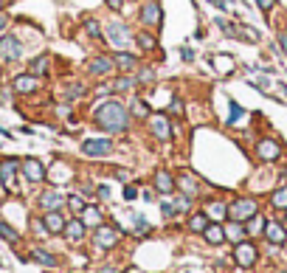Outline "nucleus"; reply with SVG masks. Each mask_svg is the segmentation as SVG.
<instances>
[{"label": "nucleus", "instance_id": "obj_37", "mask_svg": "<svg viewBox=\"0 0 287 273\" xmlns=\"http://www.w3.org/2000/svg\"><path fill=\"white\" fill-rule=\"evenodd\" d=\"M82 93H85V87H82V85H73V87H68V90H65V99L73 101V99H79Z\"/></svg>", "mask_w": 287, "mask_h": 273}, {"label": "nucleus", "instance_id": "obj_13", "mask_svg": "<svg viewBox=\"0 0 287 273\" xmlns=\"http://www.w3.org/2000/svg\"><path fill=\"white\" fill-rule=\"evenodd\" d=\"M113 68H115L113 57H96V59H90V65H87V71L93 73V76H107Z\"/></svg>", "mask_w": 287, "mask_h": 273}, {"label": "nucleus", "instance_id": "obj_17", "mask_svg": "<svg viewBox=\"0 0 287 273\" xmlns=\"http://www.w3.org/2000/svg\"><path fill=\"white\" fill-rule=\"evenodd\" d=\"M265 237L273 245H281V242H287V231L281 223H265Z\"/></svg>", "mask_w": 287, "mask_h": 273}, {"label": "nucleus", "instance_id": "obj_3", "mask_svg": "<svg viewBox=\"0 0 287 273\" xmlns=\"http://www.w3.org/2000/svg\"><path fill=\"white\" fill-rule=\"evenodd\" d=\"M23 57V43L15 34H3L0 37V59L3 62H17Z\"/></svg>", "mask_w": 287, "mask_h": 273}, {"label": "nucleus", "instance_id": "obj_23", "mask_svg": "<svg viewBox=\"0 0 287 273\" xmlns=\"http://www.w3.org/2000/svg\"><path fill=\"white\" fill-rule=\"evenodd\" d=\"M242 237H245V228H242V223H234L225 228V239H231V242H242Z\"/></svg>", "mask_w": 287, "mask_h": 273}, {"label": "nucleus", "instance_id": "obj_46", "mask_svg": "<svg viewBox=\"0 0 287 273\" xmlns=\"http://www.w3.org/2000/svg\"><path fill=\"white\" fill-rule=\"evenodd\" d=\"M256 3H259V9H262V12H267V9L276 3V0H256Z\"/></svg>", "mask_w": 287, "mask_h": 273}, {"label": "nucleus", "instance_id": "obj_21", "mask_svg": "<svg viewBox=\"0 0 287 273\" xmlns=\"http://www.w3.org/2000/svg\"><path fill=\"white\" fill-rule=\"evenodd\" d=\"M113 62L115 65H118V68H121V71H135V57H132V54H127V51H118V54H115V57H113Z\"/></svg>", "mask_w": 287, "mask_h": 273}, {"label": "nucleus", "instance_id": "obj_12", "mask_svg": "<svg viewBox=\"0 0 287 273\" xmlns=\"http://www.w3.org/2000/svg\"><path fill=\"white\" fill-rule=\"evenodd\" d=\"M15 90L17 93H34V90H40V76H34V73H20L15 79Z\"/></svg>", "mask_w": 287, "mask_h": 273}, {"label": "nucleus", "instance_id": "obj_2", "mask_svg": "<svg viewBox=\"0 0 287 273\" xmlns=\"http://www.w3.org/2000/svg\"><path fill=\"white\" fill-rule=\"evenodd\" d=\"M104 34H107V40H110V43H113L118 51L129 48V45L135 43V37L129 34V26H124V23H118V20L107 23V29H104Z\"/></svg>", "mask_w": 287, "mask_h": 273}, {"label": "nucleus", "instance_id": "obj_8", "mask_svg": "<svg viewBox=\"0 0 287 273\" xmlns=\"http://www.w3.org/2000/svg\"><path fill=\"white\" fill-rule=\"evenodd\" d=\"M113 150V141L110 138H87V141H82V152L85 155H107V152Z\"/></svg>", "mask_w": 287, "mask_h": 273}, {"label": "nucleus", "instance_id": "obj_18", "mask_svg": "<svg viewBox=\"0 0 287 273\" xmlns=\"http://www.w3.org/2000/svg\"><path fill=\"white\" fill-rule=\"evenodd\" d=\"M203 237H206L208 245H220V242H225V228L220 223H208V228L203 231Z\"/></svg>", "mask_w": 287, "mask_h": 273}, {"label": "nucleus", "instance_id": "obj_45", "mask_svg": "<svg viewBox=\"0 0 287 273\" xmlns=\"http://www.w3.org/2000/svg\"><path fill=\"white\" fill-rule=\"evenodd\" d=\"M135 189H132V186H124V197H127V200H135Z\"/></svg>", "mask_w": 287, "mask_h": 273}, {"label": "nucleus", "instance_id": "obj_31", "mask_svg": "<svg viewBox=\"0 0 287 273\" xmlns=\"http://www.w3.org/2000/svg\"><path fill=\"white\" fill-rule=\"evenodd\" d=\"M265 223H267V220H262V217L253 214L251 220H248V228H245V231H248V234H262V231H265Z\"/></svg>", "mask_w": 287, "mask_h": 273}, {"label": "nucleus", "instance_id": "obj_6", "mask_svg": "<svg viewBox=\"0 0 287 273\" xmlns=\"http://www.w3.org/2000/svg\"><path fill=\"white\" fill-rule=\"evenodd\" d=\"M150 129H152V135L161 138V141H169L172 138V124H169V118H166L164 113H155L150 118Z\"/></svg>", "mask_w": 287, "mask_h": 273}, {"label": "nucleus", "instance_id": "obj_19", "mask_svg": "<svg viewBox=\"0 0 287 273\" xmlns=\"http://www.w3.org/2000/svg\"><path fill=\"white\" fill-rule=\"evenodd\" d=\"M62 194L59 192H43L40 194V206H43L45 211H59V206H62Z\"/></svg>", "mask_w": 287, "mask_h": 273}, {"label": "nucleus", "instance_id": "obj_52", "mask_svg": "<svg viewBox=\"0 0 287 273\" xmlns=\"http://www.w3.org/2000/svg\"><path fill=\"white\" fill-rule=\"evenodd\" d=\"M0 9H3V0H0Z\"/></svg>", "mask_w": 287, "mask_h": 273}, {"label": "nucleus", "instance_id": "obj_20", "mask_svg": "<svg viewBox=\"0 0 287 273\" xmlns=\"http://www.w3.org/2000/svg\"><path fill=\"white\" fill-rule=\"evenodd\" d=\"M155 189H158V192H164V194H169L175 189V178L166 172V169H161V172L155 175Z\"/></svg>", "mask_w": 287, "mask_h": 273}, {"label": "nucleus", "instance_id": "obj_47", "mask_svg": "<svg viewBox=\"0 0 287 273\" xmlns=\"http://www.w3.org/2000/svg\"><path fill=\"white\" fill-rule=\"evenodd\" d=\"M279 45H281V51H284V57H287V34H279Z\"/></svg>", "mask_w": 287, "mask_h": 273}, {"label": "nucleus", "instance_id": "obj_14", "mask_svg": "<svg viewBox=\"0 0 287 273\" xmlns=\"http://www.w3.org/2000/svg\"><path fill=\"white\" fill-rule=\"evenodd\" d=\"M118 242V231L115 228H107V225H99L96 228V245L99 248H113Z\"/></svg>", "mask_w": 287, "mask_h": 273}, {"label": "nucleus", "instance_id": "obj_9", "mask_svg": "<svg viewBox=\"0 0 287 273\" xmlns=\"http://www.w3.org/2000/svg\"><path fill=\"white\" fill-rule=\"evenodd\" d=\"M20 169H23V175H26V180H31V183H43L45 180V166L37 158H26L20 164Z\"/></svg>", "mask_w": 287, "mask_h": 273}, {"label": "nucleus", "instance_id": "obj_5", "mask_svg": "<svg viewBox=\"0 0 287 273\" xmlns=\"http://www.w3.org/2000/svg\"><path fill=\"white\" fill-rule=\"evenodd\" d=\"M17 169H20L17 158L0 161V183H3L6 189H17Z\"/></svg>", "mask_w": 287, "mask_h": 273}, {"label": "nucleus", "instance_id": "obj_39", "mask_svg": "<svg viewBox=\"0 0 287 273\" xmlns=\"http://www.w3.org/2000/svg\"><path fill=\"white\" fill-rule=\"evenodd\" d=\"M132 82H135V79H129V76H124V79H118L115 85H110V90H127V87H132Z\"/></svg>", "mask_w": 287, "mask_h": 273}, {"label": "nucleus", "instance_id": "obj_27", "mask_svg": "<svg viewBox=\"0 0 287 273\" xmlns=\"http://www.w3.org/2000/svg\"><path fill=\"white\" fill-rule=\"evenodd\" d=\"M189 228L203 234V231L208 228V214H192V217H189Z\"/></svg>", "mask_w": 287, "mask_h": 273}, {"label": "nucleus", "instance_id": "obj_25", "mask_svg": "<svg viewBox=\"0 0 287 273\" xmlns=\"http://www.w3.org/2000/svg\"><path fill=\"white\" fill-rule=\"evenodd\" d=\"M29 73H34V76H43V73H48V57H37L34 62L29 65Z\"/></svg>", "mask_w": 287, "mask_h": 273}, {"label": "nucleus", "instance_id": "obj_51", "mask_svg": "<svg viewBox=\"0 0 287 273\" xmlns=\"http://www.w3.org/2000/svg\"><path fill=\"white\" fill-rule=\"evenodd\" d=\"M178 273H197V270H189V267H186V270H178Z\"/></svg>", "mask_w": 287, "mask_h": 273}, {"label": "nucleus", "instance_id": "obj_41", "mask_svg": "<svg viewBox=\"0 0 287 273\" xmlns=\"http://www.w3.org/2000/svg\"><path fill=\"white\" fill-rule=\"evenodd\" d=\"M85 26H87V34H90V37H101V29H99V23H96V20H87Z\"/></svg>", "mask_w": 287, "mask_h": 273}, {"label": "nucleus", "instance_id": "obj_7", "mask_svg": "<svg viewBox=\"0 0 287 273\" xmlns=\"http://www.w3.org/2000/svg\"><path fill=\"white\" fill-rule=\"evenodd\" d=\"M234 259H237V265H242V267H253L256 265V248H253L251 242H237Z\"/></svg>", "mask_w": 287, "mask_h": 273}, {"label": "nucleus", "instance_id": "obj_44", "mask_svg": "<svg viewBox=\"0 0 287 273\" xmlns=\"http://www.w3.org/2000/svg\"><path fill=\"white\" fill-rule=\"evenodd\" d=\"M107 6L113 9V12H121V6H124V0H107Z\"/></svg>", "mask_w": 287, "mask_h": 273}, {"label": "nucleus", "instance_id": "obj_15", "mask_svg": "<svg viewBox=\"0 0 287 273\" xmlns=\"http://www.w3.org/2000/svg\"><path fill=\"white\" fill-rule=\"evenodd\" d=\"M85 228H87L85 220H68V223H65V231H62V234L71 239V242H79V239L85 237Z\"/></svg>", "mask_w": 287, "mask_h": 273}, {"label": "nucleus", "instance_id": "obj_35", "mask_svg": "<svg viewBox=\"0 0 287 273\" xmlns=\"http://www.w3.org/2000/svg\"><path fill=\"white\" fill-rule=\"evenodd\" d=\"M161 211H164V217H166V220H172V217L175 214H178V206H175V203L172 200H164V203H161Z\"/></svg>", "mask_w": 287, "mask_h": 273}, {"label": "nucleus", "instance_id": "obj_38", "mask_svg": "<svg viewBox=\"0 0 287 273\" xmlns=\"http://www.w3.org/2000/svg\"><path fill=\"white\" fill-rule=\"evenodd\" d=\"M132 223H135V234H147V231H150V223H147V220H144V217H132Z\"/></svg>", "mask_w": 287, "mask_h": 273}, {"label": "nucleus", "instance_id": "obj_16", "mask_svg": "<svg viewBox=\"0 0 287 273\" xmlns=\"http://www.w3.org/2000/svg\"><path fill=\"white\" fill-rule=\"evenodd\" d=\"M43 225H45L48 234H62V231H65V217L59 214V211H48L45 220H43Z\"/></svg>", "mask_w": 287, "mask_h": 273}, {"label": "nucleus", "instance_id": "obj_43", "mask_svg": "<svg viewBox=\"0 0 287 273\" xmlns=\"http://www.w3.org/2000/svg\"><path fill=\"white\" fill-rule=\"evenodd\" d=\"M169 110H172L175 115H180V113H183V101H180V99H172V104H169Z\"/></svg>", "mask_w": 287, "mask_h": 273}, {"label": "nucleus", "instance_id": "obj_22", "mask_svg": "<svg viewBox=\"0 0 287 273\" xmlns=\"http://www.w3.org/2000/svg\"><path fill=\"white\" fill-rule=\"evenodd\" d=\"M208 217H211V220H217V223H220V220H225V217H228V206H225V203H208V211H206Z\"/></svg>", "mask_w": 287, "mask_h": 273}, {"label": "nucleus", "instance_id": "obj_33", "mask_svg": "<svg viewBox=\"0 0 287 273\" xmlns=\"http://www.w3.org/2000/svg\"><path fill=\"white\" fill-rule=\"evenodd\" d=\"M0 237L9 239V242H17V231L12 228L9 223H3V220H0Z\"/></svg>", "mask_w": 287, "mask_h": 273}, {"label": "nucleus", "instance_id": "obj_48", "mask_svg": "<svg viewBox=\"0 0 287 273\" xmlns=\"http://www.w3.org/2000/svg\"><path fill=\"white\" fill-rule=\"evenodd\" d=\"M183 59H186V62H192V59H194V51H192V48H183Z\"/></svg>", "mask_w": 287, "mask_h": 273}, {"label": "nucleus", "instance_id": "obj_36", "mask_svg": "<svg viewBox=\"0 0 287 273\" xmlns=\"http://www.w3.org/2000/svg\"><path fill=\"white\" fill-rule=\"evenodd\" d=\"M217 26H220V29H223L228 37H242V31H237V29H234V26H231L228 20H220V17H217Z\"/></svg>", "mask_w": 287, "mask_h": 273}, {"label": "nucleus", "instance_id": "obj_11", "mask_svg": "<svg viewBox=\"0 0 287 273\" xmlns=\"http://www.w3.org/2000/svg\"><path fill=\"white\" fill-rule=\"evenodd\" d=\"M161 3H155V0H150V3H144L141 9V23L144 26H161Z\"/></svg>", "mask_w": 287, "mask_h": 273}, {"label": "nucleus", "instance_id": "obj_1", "mask_svg": "<svg viewBox=\"0 0 287 273\" xmlns=\"http://www.w3.org/2000/svg\"><path fill=\"white\" fill-rule=\"evenodd\" d=\"M96 127H101L104 132H124L129 127V110L121 101H107L96 110Z\"/></svg>", "mask_w": 287, "mask_h": 273}, {"label": "nucleus", "instance_id": "obj_26", "mask_svg": "<svg viewBox=\"0 0 287 273\" xmlns=\"http://www.w3.org/2000/svg\"><path fill=\"white\" fill-rule=\"evenodd\" d=\"M270 203H273L279 211H287V186L276 189V192H273V197H270Z\"/></svg>", "mask_w": 287, "mask_h": 273}, {"label": "nucleus", "instance_id": "obj_42", "mask_svg": "<svg viewBox=\"0 0 287 273\" xmlns=\"http://www.w3.org/2000/svg\"><path fill=\"white\" fill-rule=\"evenodd\" d=\"M132 110H135L138 115H150V110H147V104H144V101H132Z\"/></svg>", "mask_w": 287, "mask_h": 273}, {"label": "nucleus", "instance_id": "obj_32", "mask_svg": "<svg viewBox=\"0 0 287 273\" xmlns=\"http://www.w3.org/2000/svg\"><path fill=\"white\" fill-rule=\"evenodd\" d=\"M242 115H245V110L239 107L237 101H231V115H228V124H231V127H237V124L242 121Z\"/></svg>", "mask_w": 287, "mask_h": 273}, {"label": "nucleus", "instance_id": "obj_29", "mask_svg": "<svg viewBox=\"0 0 287 273\" xmlns=\"http://www.w3.org/2000/svg\"><path fill=\"white\" fill-rule=\"evenodd\" d=\"M31 256H34V262H40V265H45V267H54V265H57V256H51L48 251H40V248H37Z\"/></svg>", "mask_w": 287, "mask_h": 273}, {"label": "nucleus", "instance_id": "obj_40", "mask_svg": "<svg viewBox=\"0 0 287 273\" xmlns=\"http://www.w3.org/2000/svg\"><path fill=\"white\" fill-rule=\"evenodd\" d=\"M135 79L138 82H150V79H155V71H152V68H141V73H138Z\"/></svg>", "mask_w": 287, "mask_h": 273}, {"label": "nucleus", "instance_id": "obj_30", "mask_svg": "<svg viewBox=\"0 0 287 273\" xmlns=\"http://www.w3.org/2000/svg\"><path fill=\"white\" fill-rule=\"evenodd\" d=\"M85 225H96L99 228V223H101V214H99V209H93V206H85Z\"/></svg>", "mask_w": 287, "mask_h": 273}, {"label": "nucleus", "instance_id": "obj_50", "mask_svg": "<svg viewBox=\"0 0 287 273\" xmlns=\"http://www.w3.org/2000/svg\"><path fill=\"white\" fill-rule=\"evenodd\" d=\"M99 273H118V270H115V267H101Z\"/></svg>", "mask_w": 287, "mask_h": 273}, {"label": "nucleus", "instance_id": "obj_24", "mask_svg": "<svg viewBox=\"0 0 287 273\" xmlns=\"http://www.w3.org/2000/svg\"><path fill=\"white\" fill-rule=\"evenodd\" d=\"M180 189L186 192V197H192V194L197 192V180H194V175H189V172L180 175Z\"/></svg>", "mask_w": 287, "mask_h": 273}, {"label": "nucleus", "instance_id": "obj_34", "mask_svg": "<svg viewBox=\"0 0 287 273\" xmlns=\"http://www.w3.org/2000/svg\"><path fill=\"white\" fill-rule=\"evenodd\" d=\"M68 206H71V211H73V214H82V211H85V200H82L79 194L68 197Z\"/></svg>", "mask_w": 287, "mask_h": 273}, {"label": "nucleus", "instance_id": "obj_10", "mask_svg": "<svg viewBox=\"0 0 287 273\" xmlns=\"http://www.w3.org/2000/svg\"><path fill=\"white\" fill-rule=\"evenodd\" d=\"M256 155H259L262 161H276V158L281 155V147L276 144L273 138H262V141L256 144Z\"/></svg>", "mask_w": 287, "mask_h": 273}, {"label": "nucleus", "instance_id": "obj_49", "mask_svg": "<svg viewBox=\"0 0 287 273\" xmlns=\"http://www.w3.org/2000/svg\"><path fill=\"white\" fill-rule=\"evenodd\" d=\"M6 26H9V20H6V15H0V34L6 31Z\"/></svg>", "mask_w": 287, "mask_h": 273}, {"label": "nucleus", "instance_id": "obj_28", "mask_svg": "<svg viewBox=\"0 0 287 273\" xmlns=\"http://www.w3.org/2000/svg\"><path fill=\"white\" fill-rule=\"evenodd\" d=\"M135 43L141 45V51H155V48H158V40H155V37H150L147 31H141V34L135 37Z\"/></svg>", "mask_w": 287, "mask_h": 273}, {"label": "nucleus", "instance_id": "obj_4", "mask_svg": "<svg viewBox=\"0 0 287 273\" xmlns=\"http://www.w3.org/2000/svg\"><path fill=\"white\" fill-rule=\"evenodd\" d=\"M253 214H256V200H251V197L234 200V206L228 209V217L231 220H237V223H248Z\"/></svg>", "mask_w": 287, "mask_h": 273}]
</instances>
